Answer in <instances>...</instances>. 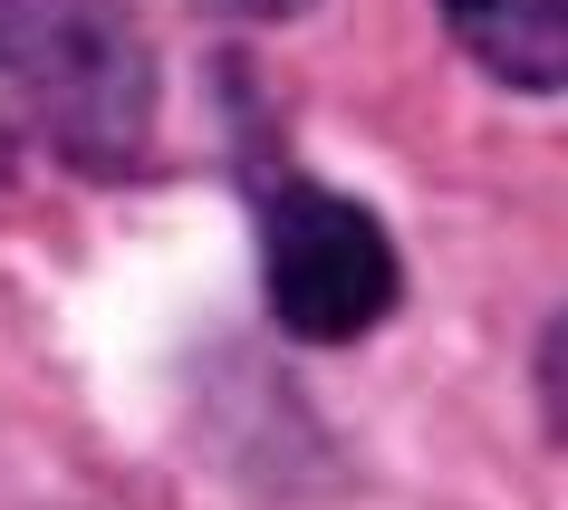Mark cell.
I'll return each instance as SVG.
<instances>
[{
	"label": "cell",
	"mask_w": 568,
	"mask_h": 510,
	"mask_svg": "<svg viewBox=\"0 0 568 510\" xmlns=\"http://www.w3.org/2000/svg\"><path fill=\"white\" fill-rule=\"evenodd\" d=\"M0 78L88 164H125L154 116L135 0H0Z\"/></svg>",
	"instance_id": "obj_1"
},
{
	"label": "cell",
	"mask_w": 568,
	"mask_h": 510,
	"mask_svg": "<svg viewBox=\"0 0 568 510\" xmlns=\"http://www.w3.org/2000/svg\"><path fill=\"white\" fill-rule=\"evenodd\" d=\"M261 261H270V308L280 328L308 347H347L395 308L405 271H395L386 222L328 183H280L261 212Z\"/></svg>",
	"instance_id": "obj_2"
},
{
	"label": "cell",
	"mask_w": 568,
	"mask_h": 510,
	"mask_svg": "<svg viewBox=\"0 0 568 510\" xmlns=\"http://www.w3.org/2000/svg\"><path fill=\"white\" fill-rule=\"evenodd\" d=\"M444 20L510 88H559L568 78V0H444Z\"/></svg>",
	"instance_id": "obj_3"
},
{
	"label": "cell",
	"mask_w": 568,
	"mask_h": 510,
	"mask_svg": "<svg viewBox=\"0 0 568 510\" xmlns=\"http://www.w3.org/2000/svg\"><path fill=\"white\" fill-rule=\"evenodd\" d=\"M212 10H241V20H290V10H308V0H212Z\"/></svg>",
	"instance_id": "obj_4"
}]
</instances>
